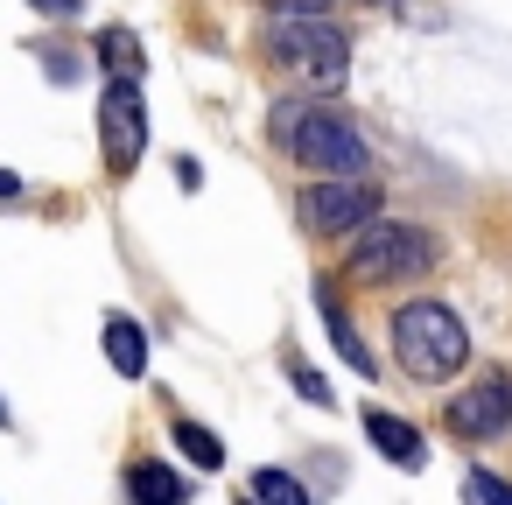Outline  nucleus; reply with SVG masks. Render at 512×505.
Listing matches in <instances>:
<instances>
[{
    "mask_svg": "<svg viewBox=\"0 0 512 505\" xmlns=\"http://www.w3.org/2000/svg\"><path fill=\"white\" fill-rule=\"evenodd\" d=\"M43 78H50V85H78V78H85V57H78V50H43Z\"/></svg>",
    "mask_w": 512,
    "mask_h": 505,
    "instance_id": "obj_16",
    "label": "nucleus"
},
{
    "mask_svg": "<svg viewBox=\"0 0 512 505\" xmlns=\"http://www.w3.org/2000/svg\"><path fill=\"white\" fill-rule=\"evenodd\" d=\"M281 365H288V379H295V393L309 400V407H337V393H330V379L302 358V351H281Z\"/></svg>",
    "mask_w": 512,
    "mask_h": 505,
    "instance_id": "obj_15",
    "label": "nucleus"
},
{
    "mask_svg": "<svg viewBox=\"0 0 512 505\" xmlns=\"http://www.w3.org/2000/svg\"><path fill=\"white\" fill-rule=\"evenodd\" d=\"M127 498L134 505H190V477L162 456H134L127 463Z\"/></svg>",
    "mask_w": 512,
    "mask_h": 505,
    "instance_id": "obj_10",
    "label": "nucleus"
},
{
    "mask_svg": "<svg viewBox=\"0 0 512 505\" xmlns=\"http://www.w3.org/2000/svg\"><path fill=\"white\" fill-rule=\"evenodd\" d=\"M29 8H36L43 22H78V15H85V0H29Z\"/></svg>",
    "mask_w": 512,
    "mask_h": 505,
    "instance_id": "obj_18",
    "label": "nucleus"
},
{
    "mask_svg": "<svg viewBox=\"0 0 512 505\" xmlns=\"http://www.w3.org/2000/svg\"><path fill=\"white\" fill-rule=\"evenodd\" d=\"M386 337H393L400 372L421 379V386H442V379H456V372L470 365V323H463L449 302H435V295L400 302L393 323H386Z\"/></svg>",
    "mask_w": 512,
    "mask_h": 505,
    "instance_id": "obj_2",
    "label": "nucleus"
},
{
    "mask_svg": "<svg viewBox=\"0 0 512 505\" xmlns=\"http://www.w3.org/2000/svg\"><path fill=\"white\" fill-rule=\"evenodd\" d=\"M99 337H106V365H113L120 379H141V372H148V330H141L134 316L113 309V316L99 323Z\"/></svg>",
    "mask_w": 512,
    "mask_h": 505,
    "instance_id": "obj_11",
    "label": "nucleus"
},
{
    "mask_svg": "<svg viewBox=\"0 0 512 505\" xmlns=\"http://www.w3.org/2000/svg\"><path fill=\"white\" fill-rule=\"evenodd\" d=\"M449 435L463 442H491V435H512V372H484L477 386H463L449 407H442Z\"/></svg>",
    "mask_w": 512,
    "mask_h": 505,
    "instance_id": "obj_7",
    "label": "nucleus"
},
{
    "mask_svg": "<svg viewBox=\"0 0 512 505\" xmlns=\"http://www.w3.org/2000/svg\"><path fill=\"white\" fill-rule=\"evenodd\" d=\"M176 449H183L197 470H218V463H225V442H218L204 421H190V414H176Z\"/></svg>",
    "mask_w": 512,
    "mask_h": 505,
    "instance_id": "obj_14",
    "label": "nucleus"
},
{
    "mask_svg": "<svg viewBox=\"0 0 512 505\" xmlns=\"http://www.w3.org/2000/svg\"><path fill=\"white\" fill-rule=\"evenodd\" d=\"M274 148H288L295 169L309 176H372V141L337 113V106H309V99H281L267 120Z\"/></svg>",
    "mask_w": 512,
    "mask_h": 505,
    "instance_id": "obj_1",
    "label": "nucleus"
},
{
    "mask_svg": "<svg viewBox=\"0 0 512 505\" xmlns=\"http://www.w3.org/2000/svg\"><path fill=\"white\" fill-rule=\"evenodd\" d=\"M253 498H260V505H316L309 484H302L295 470H281V463H260V470H253Z\"/></svg>",
    "mask_w": 512,
    "mask_h": 505,
    "instance_id": "obj_13",
    "label": "nucleus"
},
{
    "mask_svg": "<svg viewBox=\"0 0 512 505\" xmlns=\"http://www.w3.org/2000/svg\"><path fill=\"white\" fill-rule=\"evenodd\" d=\"M267 64L288 71L302 92H337L351 78V36L330 15H274L267 22Z\"/></svg>",
    "mask_w": 512,
    "mask_h": 505,
    "instance_id": "obj_4",
    "label": "nucleus"
},
{
    "mask_svg": "<svg viewBox=\"0 0 512 505\" xmlns=\"http://www.w3.org/2000/svg\"><path fill=\"white\" fill-rule=\"evenodd\" d=\"M99 155L113 176H134L141 155H148V99H141V78H106L99 92Z\"/></svg>",
    "mask_w": 512,
    "mask_h": 505,
    "instance_id": "obj_6",
    "label": "nucleus"
},
{
    "mask_svg": "<svg viewBox=\"0 0 512 505\" xmlns=\"http://www.w3.org/2000/svg\"><path fill=\"white\" fill-rule=\"evenodd\" d=\"M0 428H8V400H0Z\"/></svg>",
    "mask_w": 512,
    "mask_h": 505,
    "instance_id": "obj_20",
    "label": "nucleus"
},
{
    "mask_svg": "<svg viewBox=\"0 0 512 505\" xmlns=\"http://www.w3.org/2000/svg\"><path fill=\"white\" fill-rule=\"evenodd\" d=\"M92 57L106 64V78H141V36L134 29H99V43H92Z\"/></svg>",
    "mask_w": 512,
    "mask_h": 505,
    "instance_id": "obj_12",
    "label": "nucleus"
},
{
    "mask_svg": "<svg viewBox=\"0 0 512 505\" xmlns=\"http://www.w3.org/2000/svg\"><path fill=\"white\" fill-rule=\"evenodd\" d=\"M344 267H351V281H365V288L428 281V274L442 267V239H435L428 225H414V218H372V225L351 232Z\"/></svg>",
    "mask_w": 512,
    "mask_h": 505,
    "instance_id": "obj_3",
    "label": "nucleus"
},
{
    "mask_svg": "<svg viewBox=\"0 0 512 505\" xmlns=\"http://www.w3.org/2000/svg\"><path fill=\"white\" fill-rule=\"evenodd\" d=\"M365 435H372V449H379L386 463H400V470H421V463H428L421 428L400 421V414H386V407H365Z\"/></svg>",
    "mask_w": 512,
    "mask_h": 505,
    "instance_id": "obj_9",
    "label": "nucleus"
},
{
    "mask_svg": "<svg viewBox=\"0 0 512 505\" xmlns=\"http://www.w3.org/2000/svg\"><path fill=\"white\" fill-rule=\"evenodd\" d=\"M232 505H260V498H232Z\"/></svg>",
    "mask_w": 512,
    "mask_h": 505,
    "instance_id": "obj_21",
    "label": "nucleus"
},
{
    "mask_svg": "<svg viewBox=\"0 0 512 505\" xmlns=\"http://www.w3.org/2000/svg\"><path fill=\"white\" fill-rule=\"evenodd\" d=\"M8 197H22V176H15V169H0V204H8Z\"/></svg>",
    "mask_w": 512,
    "mask_h": 505,
    "instance_id": "obj_19",
    "label": "nucleus"
},
{
    "mask_svg": "<svg viewBox=\"0 0 512 505\" xmlns=\"http://www.w3.org/2000/svg\"><path fill=\"white\" fill-rule=\"evenodd\" d=\"M470 505H512V484L498 470H470Z\"/></svg>",
    "mask_w": 512,
    "mask_h": 505,
    "instance_id": "obj_17",
    "label": "nucleus"
},
{
    "mask_svg": "<svg viewBox=\"0 0 512 505\" xmlns=\"http://www.w3.org/2000/svg\"><path fill=\"white\" fill-rule=\"evenodd\" d=\"M379 204H386V197H379L372 176H316V183H302L295 218H302V232H316V239H344V232L372 225Z\"/></svg>",
    "mask_w": 512,
    "mask_h": 505,
    "instance_id": "obj_5",
    "label": "nucleus"
},
{
    "mask_svg": "<svg viewBox=\"0 0 512 505\" xmlns=\"http://www.w3.org/2000/svg\"><path fill=\"white\" fill-rule=\"evenodd\" d=\"M316 316H323V330H330V351H337L358 379H372L379 365H372V351H365V337H358V323H351V309H344V295H337V274H316Z\"/></svg>",
    "mask_w": 512,
    "mask_h": 505,
    "instance_id": "obj_8",
    "label": "nucleus"
}]
</instances>
